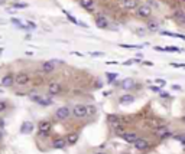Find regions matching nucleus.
I'll return each mask as SVG.
<instances>
[{
	"label": "nucleus",
	"instance_id": "2f4dec72",
	"mask_svg": "<svg viewBox=\"0 0 185 154\" xmlns=\"http://www.w3.org/2000/svg\"><path fill=\"white\" fill-rule=\"evenodd\" d=\"M96 154H107V153H104V151H100V153H96Z\"/></svg>",
	"mask_w": 185,
	"mask_h": 154
},
{
	"label": "nucleus",
	"instance_id": "72a5a7b5",
	"mask_svg": "<svg viewBox=\"0 0 185 154\" xmlns=\"http://www.w3.org/2000/svg\"><path fill=\"white\" fill-rule=\"evenodd\" d=\"M182 121H184V122H185V117H184V118H182Z\"/></svg>",
	"mask_w": 185,
	"mask_h": 154
},
{
	"label": "nucleus",
	"instance_id": "9b49d317",
	"mask_svg": "<svg viewBox=\"0 0 185 154\" xmlns=\"http://www.w3.org/2000/svg\"><path fill=\"white\" fill-rule=\"evenodd\" d=\"M54 69H55V65L52 61H46V62L42 64V72H45V74H51Z\"/></svg>",
	"mask_w": 185,
	"mask_h": 154
},
{
	"label": "nucleus",
	"instance_id": "ddd939ff",
	"mask_svg": "<svg viewBox=\"0 0 185 154\" xmlns=\"http://www.w3.org/2000/svg\"><path fill=\"white\" fill-rule=\"evenodd\" d=\"M67 144V140L65 138H55L52 141V147L54 148H64Z\"/></svg>",
	"mask_w": 185,
	"mask_h": 154
},
{
	"label": "nucleus",
	"instance_id": "f03ea898",
	"mask_svg": "<svg viewBox=\"0 0 185 154\" xmlns=\"http://www.w3.org/2000/svg\"><path fill=\"white\" fill-rule=\"evenodd\" d=\"M55 115H56L58 120H67L69 117V108L68 107H59L55 112Z\"/></svg>",
	"mask_w": 185,
	"mask_h": 154
},
{
	"label": "nucleus",
	"instance_id": "6e6552de",
	"mask_svg": "<svg viewBox=\"0 0 185 154\" xmlns=\"http://www.w3.org/2000/svg\"><path fill=\"white\" fill-rule=\"evenodd\" d=\"M51 130V122L49 121H41L39 122V132L42 135H46L48 132Z\"/></svg>",
	"mask_w": 185,
	"mask_h": 154
},
{
	"label": "nucleus",
	"instance_id": "a878e982",
	"mask_svg": "<svg viewBox=\"0 0 185 154\" xmlns=\"http://www.w3.org/2000/svg\"><path fill=\"white\" fill-rule=\"evenodd\" d=\"M15 7H20V9H25V7H28V4H26V3H16V4H15Z\"/></svg>",
	"mask_w": 185,
	"mask_h": 154
},
{
	"label": "nucleus",
	"instance_id": "423d86ee",
	"mask_svg": "<svg viewBox=\"0 0 185 154\" xmlns=\"http://www.w3.org/2000/svg\"><path fill=\"white\" fill-rule=\"evenodd\" d=\"M15 81H16V84L18 85H26L28 82H29V75L28 74H19V75H16L15 78Z\"/></svg>",
	"mask_w": 185,
	"mask_h": 154
},
{
	"label": "nucleus",
	"instance_id": "f8f14e48",
	"mask_svg": "<svg viewBox=\"0 0 185 154\" xmlns=\"http://www.w3.org/2000/svg\"><path fill=\"white\" fill-rule=\"evenodd\" d=\"M96 25H97L98 27H107V19L103 16V14H97V17H96Z\"/></svg>",
	"mask_w": 185,
	"mask_h": 154
},
{
	"label": "nucleus",
	"instance_id": "bb28decb",
	"mask_svg": "<svg viewBox=\"0 0 185 154\" xmlns=\"http://www.w3.org/2000/svg\"><path fill=\"white\" fill-rule=\"evenodd\" d=\"M107 78H109V81L111 82L114 78H117V74H107Z\"/></svg>",
	"mask_w": 185,
	"mask_h": 154
},
{
	"label": "nucleus",
	"instance_id": "cd10ccee",
	"mask_svg": "<svg viewBox=\"0 0 185 154\" xmlns=\"http://www.w3.org/2000/svg\"><path fill=\"white\" fill-rule=\"evenodd\" d=\"M156 82H158V84H159L161 87H165V84H166V82H165L163 79H156Z\"/></svg>",
	"mask_w": 185,
	"mask_h": 154
},
{
	"label": "nucleus",
	"instance_id": "f3484780",
	"mask_svg": "<svg viewBox=\"0 0 185 154\" xmlns=\"http://www.w3.org/2000/svg\"><path fill=\"white\" fill-rule=\"evenodd\" d=\"M174 17L178 20L179 23H182V25H185V13L184 12H181V10H178V12H175L174 13Z\"/></svg>",
	"mask_w": 185,
	"mask_h": 154
},
{
	"label": "nucleus",
	"instance_id": "4468645a",
	"mask_svg": "<svg viewBox=\"0 0 185 154\" xmlns=\"http://www.w3.org/2000/svg\"><path fill=\"white\" fill-rule=\"evenodd\" d=\"M123 7H126V9H136L137 7V0H123Z\"/></svg>",
	"mask_w": 185,
	"mask_h": 154
},
{
	"label": "nucleus",
	"instance_id": "9d476101",
	"mask_svg": "<svg viewBox=\"0 0 185 154\" xmlns=\"http://www.w3.org/2000/svg\"><path fill=\"white\" fill-rule=\"evenodd\" d=\"M31 99L35 101V102H38V104H41V105H44V107H46V105H51V102H52L51 99H44L42 97H39V95H32Z\"/></svg>",
	"mask_w": 185,
	"mask_h": 154
},
{
	"label": "nucleus",
	"instance_id": "20e7f679",
	"mask_svg": "<svg viewBox=\"0 0 185 154\" xmlns=\"http://www.w3.org/2000/svg\"><path fill=\"white\" fill-rule=\"evenodd\" d=\"M120 87L123 89H126V91H129V89L136 87V82H135V79H132V78H126V79L120 84Z\"/></svg>",
	"mask_w": 185,
	"mask_h": 154
},
{
	"label": "nucleus",
	"instance_id": "39448f33",
	"mask_svg": "<svg viewBox=\"0 0 185 154\" xmlns=\"http://www.w3.org/2000/svg\"><path fill=\"white\" fill-rule=\"evenodd\" d=\"M133 144H135V147H136L137 150H146V148L149 147V143H148L145 138H136V140L133 141Z\"/></svg>",
	"mask_w": 185,
	"mask_h": 154
},
{
	"label": "nucleus",
	"instance_id": "6ab92c4d",
	"mask_svg": "<svg viewBox=\"0 0 185 154\" xmlns=\"http://www.w3.org/2000/svg\"><path fill=\"white\" fill-rule=\"evenodd\" d=\"M133 101H135V97H133V95H130V94L120 97V102H121V104H132Z\"/></svg>",
	"mask_w": 185,
	"mask_h": 154
},
{
	"label": "nucleus",
	"instance_id": "0eeeda50",
	"mask_svg": "<svg viewBox=\"0 0 185 154\" xmlns=\"http://www.w3.org/2000/svg\"><path fill=\"white\" fill-rule=\"evenodd\" d=\"M33 128H35V125H33V122L31 121H26L22 124V127H20V132L22 134H31L33 131Z\"/></svg>",
	"mask_w": 185,
	"mask_h": 154
},
{
	"label": "nucleus",
	"instance_id": "aec40b11",
	"mask_svg": "<svg viewBox=\"0 0 185 154\" xmlns=\"http://www.w3.org/2000/svg\"><path fill=\"white\" fill-rule=\"evenodd\" d=\"M158 135L163 138V137L171 135V131H169V128H166V127H161V128H158Z\"/></svg>",
	"mask_w": 185,
	"mask_h": 154
},
{
	"label": "nucleus",
	"instance_id": "f704fd0d",
	"mask_svg": "<svg viewBox=\"0 0 185 154\" xmlns=\"http://www.w3.org/2000/svg\"><path fill=\"white\" fill-rule=\"evenodd\" d=\"M182 1H184V3H185V0H182Z\"/></svg>",
	"mask_w": 185,
	"mask_h": 154
},
{
	"label": "nucleus",
	"instance_id": "b1692460",
	"mask_svg": "<svg viewBox=\"0 0 185 154\" xmlns=\"http://www.w3.org/2000/svg\"><path fill=\"white\" fill-rule=\"evenodd\" d=\"M6 107H7V104H6L4 101H0V112H1V111H4V110H6Z\"/></svg>",
	"mask_w": 185,
	"mask_h": 154
},
{
	"label": "nucleus",
	"instance_id": "473e14b6",
	"mask_svg": "<svg viewBox=\"0 0 185 154\" xmlns=\"http://www.w3.org/2000/svg\"><path fill=\"white\" fill-rule=\"evenodd\" d=\"M1 138H3V134H1V131H0V140H1Z\"/></svg>",
	"mask_w": 185,
	"mask_h": 154
},
{
	"label": "nucleus",
	"instance_id": "2eb2a0df",
	"mask_svg": "<svg viewBox=\"0 0 185 154\" xmlns=\"http://www.w3.org/2000/svg\"><path fill=\"white\" fill-rule=\"evenodd\" d=\"M121 137H123V140L127 141V143H133V141L137 138V135L133 134V132H124V134H121Z\"/></svg>",
	"mask_w": 185,
	"mask_h": 154
},
{
	"label": "nucleus",
	"instance_id": "dca6fc26",
	"mask_svg": "<svg viewBox=\"0 0 185 154\" xmlns=\"http://www.w3.org/2000/svg\"><path fill=\"white\" fill-rule=\"evenodd\" d=\"M80 3H81V6H83L84 9H87V10H93V7H94V1H93V0H80Z\"/></svg>",
	"mask_w": 185,
	"mask_h": 154
},
{
	"label": "nucleus",
	"instance_id": "1a4fd4ad",
	"mask_svg": "<svg viewBox=\"0 0 185 154\" xmlns=\"http://www.w3.org/2000/svg\"><path fill=\"white\" fill-rule=\"evenodd\" d=\"M48 92H49L51 95H56V94H59V92H61V85H59L58 82H51L49 87H48Z\"/></svg>",
	"mask_w": 185,
	"mask_h": 154
},
{
	"label": "nucleus",
	"instance_id": "c756f323",
	"mask_svg": "<svg viewBox=\"0 0 185 154\" xmlns=\"http://www.w3.org/2000/svg\"><path fill=\"white\" fill-rule=\"evenodd\" d=\"M161 97H162V98H168L169 94H166V92H161Z\"/></svg>",
	"mask_w": 185,
	"mask_h": 154
},
{
	"label": "nucleus",
	"instance_id": "a211bd4d",
	"mask_svg": "<svg viewBox=\"0 0 185 154\" xmlns=\"http://www.w3.org/2000/svg\"><path fill=\"white\" fill-rule=\"evenodd\" d=\"M13 81H15V79H13L12 75H6V77L1 79V85H3V87H10V85H13Z\"/></svg>",
	"mask_w": 185,
	"mask_h": 154
},
{
	"label": "nucleus",
	"instance_id": "5701e85b",
	"mask_svg": "<svg viewBox=\"0 0 185 154\" xmlns=\"http://www.w3.org/2000/svg\"><path fill=\"white\" fill-rule=\"evenodd\" d=\"M148 29H149V30H158V23L156 22H149Z\"/></svg>",
	"mask_w": 185,
	"mask_h": 154
},
{
	"label": "nucleus",
	"instance_id": "7ed1b4c3",
	"mask_svg": "<svg viewBox=\"0 0 185 154\" xmlns=\"http://www.w3.org/2000/svg\"><path fill=\"white\" fill-rule=\"evenodd\" d=\"M151 14H152V9L149 6L143 4V6L137 7V16H140V17H149Z\"/></svg>",
	"mask_w": 185,
	"mask_h": 154
},
{
	"label": "nucleus",
	"instance_id": "c85d7f7f",
	"mask_svg": "<svg viewBox=\"0 0 185 154\" xmlns=\"http://www.w3.org/2000/svg\"><path fill=\"white\" fill-rule=\"evenodd\" d=\"M28 26H29L31 29H35V27H36V25H35L33 22H28Z\"/></svg>",
	"mask_w": 185,
	"mask_h": 154
},
{
	"label": "nucleus",
	"instance_id": "f257e3e1",
	"mask_svg": "<svg viewBox=\"0 0 185 154\" xmlns=\"http://www.w3.org/2000/svg\"><path fill=\"white\" fill-rule=\"evenodd\" d=\"M72 114L75 115L77 118H84V117H87L88 112H87V105H81V104H78L74 107V110H72Z\"/></svg>",
	"mask_w": 185,
	"mask_h": 154
},
{
	"label": "nucleus",
	"instance_id": "412c9836",
	"mask_svg": "<svg viewBox=\"0 0 185 154\" xmlns=\"http://www.w3.org/2000/svg\"><path fill=\"white\" fill-rule=\"evenodd\" d=\"M77 141H78V134H69L68 137H67V143L68 144H75Z\"/></svg>",
	"mask_w": 185,
	"mask_h": 154
},
{
	"label": "nucleus",
	"instance_id": "4be33fe9",
	"mask_svg": "<svg viewBox=\"0 0 185 154\" xmlns=\"http://www.w3.org/2000/svg\"><path fill=\"white\" fill-rule=\"evenodd\" d=\"M109 122L111 124V125H119L120 124V118L117 117V115H109Z\"/></svg>",
	"mask_w": 185,
	"mask_h": 154
},
{
	"label": "nucleus",
	"instance_id": "393cba45",
	"mask_svg": "<svg viewBox=\"0 0 185 154\" xmlns=\"http://www.w3.org/2000/svg\"><path fill=\"white\" fill-rule=\"evenodd\" d=\"M65 14H67V17H68V19H69V20H71L72 23H78V22H77V19H75V17H72V16H71V14H69L68 12H65Z\"/></svg>",
	"mask_w": 185,
	"mask_h": 154
},
{
	"label": "nucleus",
	"instance_id": "7c9ffc66",
	"mask_svg": "<svg viewBox=\"0 0 185 154\" xmlns=\"http://www.w3.org/2000/svg\"><path fill=\"white\" fill-rule=\"evenodd\" d=\"M6 3V0H0V4H4Z\"/></svg>",
	"mask_w": 185,
	"mask_h": 154
}]
</instances>
